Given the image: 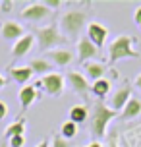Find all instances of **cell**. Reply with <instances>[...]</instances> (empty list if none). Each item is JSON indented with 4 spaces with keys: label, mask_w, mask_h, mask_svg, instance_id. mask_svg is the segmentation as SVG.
I'll return each instance as SVG.
<instances>
[{
    "label": "cell",
    "mask_w": 141,
    "mask_h": 147,
    "mask_svg": "<svg viewBox=\"0 0 141 147\" xmlns=\"http://www.w3.org/2000/svg\"><path fill=\"white\" fill-rule=\"evenodd\" d=\"M118 112H114L112 109H108L103 101H97L95 107H93V112H91V118H89V128H91V134L97 141L103 140L104 136L108 134V124L116 118Z\"/></svg>",
    "instance_id": "6da1fadb"
},
{
    "label": "cell",
    "mask_w": 141,
    "mask_h": 147,
    "mask_svg": "<svg viewBox=\"0 0 141 147\" xmlns=\"http://www.w3.org/2000/svg\"><path fill=\"white\" fill-rule=\"evenodd\" d=\"M135 37L132 35H118L108 45V64H116L126 58H139V52L134 49Z\"/></svg>",
    "instance_id": "7a4b0ae2"
},
{
    "label": "cell",
    "mask_w": 141,
    "mask_h": 147,
    "mask_svg": "<svg viewBox=\"0 0 141 147\" xmlns=\"http://www.w3.org/2000/svg\"><path fill=\"white\" fill-rule=\"evenodd\" d=\"M83 27H87V14L81 12V10H70V12H66L60 18V23H58V29L62 31V35L66 37L68 41L79 37Z\"/></svg>",
    "instance_id": "3957f363"
},
{
    "label": "cell",
    "mask_w": 141,
    "mask_h": 147,
    "mask_svg": "<svg viewBox=\"0 0 141 147\" xmlns=\"http://www.w3.org/2000/svg\"><path fill=\"white\" fill-rule=\"evenodd\" d=\"M35 41L39 43V49L46 51V52L54 51V49H60V45L68 43V39L62 35V31L58 29L56 23L45 25V27H37L35 29Z\"/></svg>",
    "instance_id": "277c9868"
},
{
    "label": "cell",
    "mask_w": 141,
    "mask_h": 147,
    "mask_svg": "<svg viewBox=\"0 0 141 147\" xmlns=\"http://www.w3.org/2000/svg\"><path fill=\"white\" fill-rule=\"evenodd\" d=\"M41 87H43V91H45L46 95L50 97H58L64 93V89H66V78L62 76V74H46V76H43L41 78Z\"/></svg>",
    "instance_id": "5b68a950"
},
{
    "label": "cell",
    "mask_w": 141,
    "mask_h": 147,
    "mask_svg": "<svg viewBox=\"0 0 141 147\" xmlns=\"http://www.w3.org/2000/svg\"><path fill=\"white\" fill-rule=\"evenodd\" d=\"M48 16H50V10L43 2H31V4H27L21 10L19 18L21 20H27L31 23H39V22H43V20H46Z\"/></svg>",
    "instance_id": "8992f818"
},
{
    "label": "cell",
    "mask_w": 141,
    "mask_h": 147,
    "mask_svg": "<svg viewBox=\"0 0 141 147\" xmlns=\"http://www.w3.org/2000/svg\"><path fill=\"white\" fill-rule=\"evenodd\" d=\"M87 39L95 45L97 49H103L108 39V27L101 22H89L87 23Z\"/></svg>",
    "instance_id": "52a82bcc"
},
{
    "label": "cell",
    "mask_w": 141,
    "mask_h": 147,
    "mask_svg": "<svg viewBox=\"0 0 141 147\" xmlns=\"http://www.w3.org/2000/svg\"><path fill=\"white\" fill-rule=\"evenodd\" d=\"M66 81H68V85L74 89L77 95H81V97H87L89 95V91H91V83H89V80L85 78V74H81V72H68V76H66Z\"/></svg>",
    "instance_id": "ba28073f"
},
{
    "label": "cell",
    "mask_w": 141,
    "mask_h": 147,
    "mask_svg": "<svg viewBox=\"0 0 141 147\" xmlns=\"http://www.w3.org/2000/svg\"><path fill=\"white\" fill-rule=\"evenodd\" d=\"M23 35H25V29H23L21 23L17 22H2V25H0V37L8 43L19 41Z\"/></svg>",
    "instance_id": "9c48e42d"
},
{
    "label": "cell",
    "mask_w": 141,
    "mask_h": 147,
    "mask_svg": "<svg viewBox=\"0 0 141 147\" xmlns=\"http://www.w3.org/2000/svg\"><path fill=\"white\" fill-rule=\"evenodd\" d=\"M99 51H101V49H97L87 37H81V39L77 41V58H79L81 64L95 60L97 56H99Z\"/></svg>",
    "instance_id": "30bf717a"
},
{
    "label": "cell",
    "mask_w": 141,
    "mask_h": 147,
    "mask_svg": "<svg viewBox=\"0 0 141 147\" xmlns=\"http://www.w3.org/2000/svg\"><path fill=\"white\" fill-rule=\"evenodd\" d=\"M132 87L130 85H124V87H120L118 91H114L110 97V105H108V109H112L114 112H122L124 107L128 105V101L132 99Z\"/></svg>",
    "instance_id": "8fae6325"
},
{
    "label": "cell",
    "mask_w": 141,
    "mask_h": 147,
    "mask_svg": "<svg viewBox=\"0 0 141 147\" xmlns=\"http://www.w3.org/2000/svg\"><path fill=\"white\" fill-rule=\"evenodd\" d=\"M46 56H48V62H50L52 66L66 68V66L72 64V60H74V52L68 51V49H54V51L46 52Z\"/></svg>",
    "instance_id": "7c38bea8"
},
{
    "label": "cell",
    "mask_w": 141,
    "mask_h": 147,
    "mask_svg": "<svg viewBox=\"0 0 141 147\" xmlns=\"http://www.w3.org/2000/svg\"><path fill=\"white\" fill-rule=\"evenodd\" d=\"M33 45H35V35L33 33H25L19 41L14 43V47H12V56L14 58H23L33 49Z\"/></svg>",
    "instance_id": "4fadbf2b"
},
{
    "label": "cell",
    "mask_w": 141,
    "mask_h": 147,
    "mask_svg": "<svg viewBox=\"0 0 141 147\" xmlns=\"http://www.w3.org/2000/svg\"><path fill=\"white\" fill-rule=\"evenodd\" d=\"M8 76L15 81V83H19V85H25L27 81L33 78V70L29 66H8Z\"/></svg>",
    "instance_id": "5bb4252c"
},
{
    "label": "cell",
    "mask_w": 141,
    "mask_h": 147,
    "mask_svg": "<svg viewBox=\"0 0 141 147\" xmlns=\"http://www.w3.org/2000/svg\"><path fill=\"white\" fill-rule=\"evenodd\" d=\"M83 70H85V78L91 81L103 80L104 74H106V66L103 62H97V60H91V62H85L83 64Z\"/></svg>",
    "instance_id": "9a60e30c"
},
{
    "label": "cell",
    "mask_w": 141,
    "mask_h": 147,
    "mask_svg": "<svg viewBox=\"0 0 141 147\" xmlns=\"http://www.w3.org/2000/svg\"><path fill=\"white\" fill-rule=\"evenodd\" d=\"M37 97H39V91L35 89V85H23L19 89V107H21V110L29 109L31 105L37 101Z\"/></svg>",
    "instance_id": "2e32d148"
},
{
    "label": "cell",
    "mask_w": 141,
    "mask_h": 147,
    "mask_svg": "<svg viewBox=\"0 0 141 147\" xmlns=\"http://www.w3.org/2000/svg\"><path fill=\"white\" fill-rule=\"evenodd\" d=\"M141 114V99L139 97H132L130 101H128V105L124 107V110L120 112V116H122V120H134V118H137Z\"/></svg>",
    "instance_id": "e0dca14e"
},
{
    "label": "cell",
    "mask_w": 141,
    "mask_h": 147,
    "mask_svg": "<svg viewBox=\"0 0 141 147\" xmlns=\"http://www.w3.org/2000/svg\"><path fill=\"white\" fill-rule=\"evenodd\" d=\"M15 136H25V118L23 116H19L12 124H8L6 130H4V138L8 141L12 140V138H15Z\"/></svg>",
    "instance_id": "ac0fdd59"
},
{
    "label": "cell",
    "mask_w": 141,
    "mask_h": 147,
    "mask_svg": "<svg viewBox=\"0 0 141 147\" xmlns=\"http://www.w3.org/2000/svg\"><path fill=\"white\" fill-rule=\"evenodd\" d=\"M110 87H112V83L106 78H103V80H97L91 83V93L97 97V99H104V97L110 93Z\"/></svg>",
    "instance_id": "d6986e66"
},
{
    "label": "cell",
    "mask_w": 141,
    "mask_h": 147,
    "mask_svg": "<svg viewBox=\"0 0 141 147\" xmlns=\"http://www.w3.org/2000/svg\"><path fill=\"white\" fill-rule=\"evenodd\" d=\"M68 116H70V122L79 126L89 118V110H87V107H83V105H75V107L70 109V114Z\"/></svg>",
    "instance_id": "ffe728a7"
},
{
    "label": "cell",
    "mask_w": 141,
    "mask_h": 147,
    "mask_svg": "<svg viewBox=\"0 0 141 147\" xmlns=\"http://www.w3.org/2000/svg\"><path fill=\"white\" fill-rule=\"evenodd\" d=\"M29 68L33 70V74H39V76H46V74H52V64L48 62V58H35L31 60Z\"/></svg>",
    "instance_id": "44dd1931"
},
{
    "label": "cell",
    "mask_w": 141,
    "mask_h": 147,
    "mask_svg": "<svg viewBox=\"0 0 141 147\" xmlns=\"http://www.w3.org/2000/svg\"><path fill=\"white\" fill-rule=\"evenodd\" d=\"M126 143L130 147H141V126L130 128L126 132Z\"/></svg>",
    "instance_id": "7402d4cb"
},
{
    "label": "cell",
    "mask_w": 141,
    "mask_h": 147,
    "mask_svg": "<svg viewBox=\"0 0 141 147\" xmlns=\"http://www.w3.org/2000/svg\"><path fill=\"white\" fill-rule=\"evenodd\" d=\"M60 136L64 138V140H74L75 136H77V124H74V122H70V120H66L64 124L60 126Z\"/></svg>",
    "instance_id": "603a6c76"
},
{
    "label": "cell",
    "mask_w": 141,
    "mask_h": 147,
    "mask_svg": "<svg viewBox=\"0 0 141 147\" xmlns=\"http://www.w3.org/2000/svg\"><path fill=\"white\" fill-rule=\"evenodd\" d=\"M50 147H72V143L68 140H64L60 134H56V136H52V140H50Z\"/></svg>",
    "instance_id": "cb8c5ba5"
},
{
    "label": "cell",
    "mask_w": 141,
    "mask_h": 147,
    "mask_svg": "<svg viewBox=\"0 0 141 147\" xmlns=\"http://www.w3.org/2000/svg\"><path fill=\"white\" fill-rule=\"evenodd\" d=\"M104 147H120V136L116 130H112V134H108V140Z\"/></svg>",
    "instance_id": "d4e9b609"
},
{
    "label": "cell",
    "mask_w": 141,
    "mask_h": 147,
    "mask_svg": "<svg viewBox=\"0 0 141 147\" xmlns=\"http://www.w3.org/2000/svg\"><path fill=\"white\" fill-rule=\"evenodd\" d=\"M10 147H25V136H15L12 140L8 141Z\"/></svg>",
    "instance_id": "484cf974"
},
{
    "label": "cell",
    "mask_w": 141,
    "mask_h": 147,
    "mask_svg": "<svg viewBox=\"0 0 141 147\" xmlns=\"http://www.w3.org/2000/svg\"><path fill=\"white\" fill-rule=\"evenodd\" d=\"M43 4H45L46 8H48V10H54V8H60L62 6V0H45V2H43Z\"/></svg>",
    "instance_id": "4316f807"
},
{
    "label": "cell",
    "mask_w": 141,
    "mask_h": 147,
    "mask_svg": "<svg viewBox=\"0 0 141 147\" xmlns=\"http://www.w3.org/2000/svg\"><path fill=\"white\" fill-rule=\"evenodd\" d=\"M0 6H2V12H4V14H8V12H12L14 2H12V0H4V2H0Z\"/></svg>",
    "instance_id": "83f0119b"
},
{
    "label": "cell",
    "mask_w": 141,
    "mask_h": 147,
    "mask_svg": "<svg viewBox=\"0 0 141 147\" xmlns=\"http://www.w3.org/2000/svg\"><path fill=\"white\" fill-rule=\"evenodd\" d=\"M8 114V107L4 101H0V120H4V116Z\"/></svg>",
    "instance_id": "f1b7e54d"
},
{
    "label": "cell",
    "mask_w": 141,
    "mask_h": 147,
    "mask_svg": "<svg viewBox=\"0 0 141 147\" xmlns=\"http://www.w3.org/2000/svg\"><path fill=\"white\" fill-rule=\"evenodd\" d=\"M134 20H135V23L137 25H141V6L135 10V14H134Z\"/></svg>",
    "instance_id": "f546056e"
},
{
    "label": "cell",
    "mask_w": 141,
    "mask_h": 147,
    "mask_svg": "<svg viewBox=\"0 0 141 147\" xmlns=\"http://www.w3.org/2000/svg\"><path fill=\"white\" fill-rule=\"evenodd\" d=\"M83 147H104L101 141H97V140H93L91 143H87V145H83Z\"/></svg>",
    "instance_id": "4dcf8cb0"
},
{
    "label": "cell",
    "mask_w": 141,
    "mask_h": 147,
    "mask_svg": "<svg viewBox=\"0 0 141 147\" xmlns=\"http://www.w3.org/2000/svg\"><path fill=\"white\" fill-rule=\"evenodd\" d=\"M35 147H50V141H46V140H43L41 143H37Z\"/></svg>",
    "instance_id": "1f68e13d"
},
{
    "label": "cell",
    "mask_w": 141,
    "mask_h": 147,
    "mask_svg": "<svg viewBox=\"0 0 141 147\" xmlns=\"http://www.w3.org/2000/svg\"><path fill=\"white\" fill-rule=\"evenodd\" d=\"M135 87H137V89L141 91V74L137 76V78H135Z\"/></svg>",
    "instance_id": "d6a6232c"
},
{
    "label": "cell",
    "mask_w": 141,
    "mask_h": 147,
    "mask_svg": "<svg viewBox=\"0 0 141 147\" xmlns=\"http://www.w3.org/2000/svg\"><path fill=\"white\" fill-rule=\"evenodd\" d=\"M4 85H6V78H4V76H2V74H0V89L4 87Z\"/></svg>",
    "instance_id": "836d02e7"
},
{
    "label": "cell",
    "mask_w": 141,
    "mask_h": 147,
    "mask_svg": "<svg viewBox=\"0 0 141 147\" xmlns=\"http://www.w3.org/2000/svg\"><path fill=\"white\" fill-rule=\"evenodd\" d=\"M0 147H10V145H8V143H2V145H0Z\"/></svg>",
    "instance_id": "e575fe53"
},
{
    "label": "cell",
    "mask_w": 141,
    "mask_h": 147,
    "mask_svg": "<svg viewBox=\"0 0 141 147\" xmlns=\"http://www.w3.org/2000/svg\"><path fill=\"white\" fill-rule=\"evenodd\" d=\"M137 27H139V31H141V25H137Z\"/></svg>",
    "instance_id": "d590c367"
}]
</instances>
